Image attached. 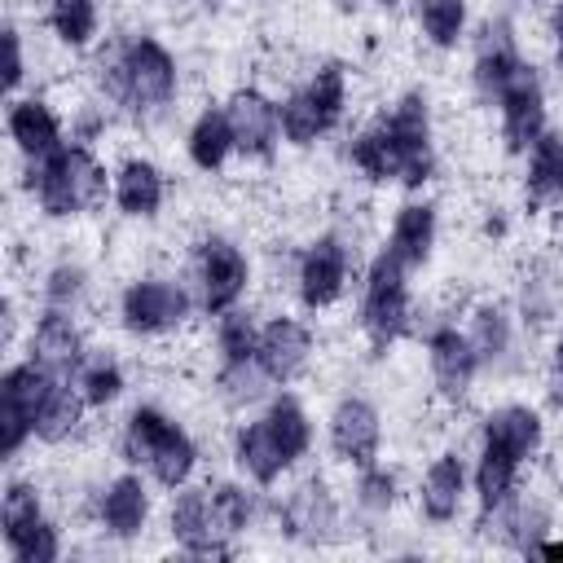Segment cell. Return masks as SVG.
<instances>
[{
	"label": "cell",
	"instance_id": "17",
	"mask_svg": "<svg viewBox=\"0 0 563 563\" xmlns=\"http://www.w3.org/2000/svg\"><path fill=\"white\" fill-rule=\"evenodd\" d=\"M92 519L97 528L110 537V541H136L145 528H150V515H154V497H150V484L136 475V471H123V475H110L97 493H92Z\"/></svg>",
	"mask_w": 563,
	"mask_h": 563
},
{
	"label": "cell",
	"instance_id": "38",
	"mask_svg": "<svg viewBox=\"0 0 563 563\" xmlns=\"http://www.w3.org/2000/svg\"><path fill=\"white\" fill-rule=\"evenodd\" d=\"M255 343H260V317L251 308H229L220 317H211V347H216V365H233V361H255Z\"/></svg>",
	"mask_w": 563,
	"mask_h": 563
},
{
	"label": "cell",
	"instance_id": "10",
	"mask_svg": "<svg viewBox=\"0 0 563 563\" xmlns=\"http://www.w3.org/2000/svg\"><path fill=\"white\" fill-rule=\"evenodd\" d=\"M422 343H427V374H431L435 396L444 405H466V396L475 391V378L484 369L466 330L457 321H435L422 330Z\"/></svg>",
	"mask_w": 563,
	"mask_h": 563
},
{
	"label": "cell",
	"instance_id": "14",
	"mask_svg": "<svg viewBox=\"0 0 563 563\" xmlns=\"http://www.w3.org/2000/svg\"><path fill=\"white\" fill-rule=\"evenodd\" d=\"M528 66L523 57V40L515 31L510 18H488L479 31H475V44H471V84L484 101H497V92Z\"/></svg>",
	"mask_w": 563,
	"mask_h": 563
},
{
	"label": "cell",
	"instance_id": "12",
	"mask_svg": "<svg viewBox=\"0 0 563 563\" xmlns=\"http://www.w3.org/2000/svg\"><path fill=\"white\" fill-rule=\"evenodd\" d=\"M325 440H330V453L339 466L347 471H361L369 462H378V449H383V413L369 396L361 391H347L334 400L330 418H325Z\"/></svg>",
	"mask_w": 563,
	"mask_h": 563
},
{
	"label": "cell",
	"instance_id": "45",
	"mask_svg": "<svg viewBox=\"0 0 563 563\" xmlns=\"http://www.w3.org/2000/svg\"><path fill=\"white\" fill-rule=\"evenodd\" d=\"M545 396L563 409V325H559V334H554V343H550V365H545Z\"/></svg>",
	"mask_w": 563,
	"mask_h": 563
},
{
	"label": "cell",
	"instance_id": "1",
	"mask_svg": "<svg viewBox=\"0 0 563 563\" xmlns=\"http://www.w3.org/2000/svg\"><path fill=\"white\" fill-rule=\"evenodd\" d=\"M110 176L114 172H106V163L97 158L92 145L66 141L57 154H48L40 163H26L22 189H26L31 207L44 220H79V216H88L106 202Z\"/></svg>",
	"mask_w": 563,
	"mask_h": 563
},
{
	"label": "cell",
	"instance_id": "9",
	"mask_svg": "<svg viewBox=\"0 0 563 563\" xmlns=\"http://www.w3.org/2000/svg\"><path fill=\"white\" fill-rule=\"evenodd\" d=\"M273 523L290 541H308V545L330 541L339 532V523H343V510H339V497H334L330 479L317 475V471L312 475H299L286 488V497L273 506Z\"/></svg>",
	"mask_w": 563,
	"mask_h": 563
},
{
	"label": "cell",
	"instance_id": "20",
	"mask_svg": "<svg viewBox=\"0 0 563 563\" xmlns=\"http://www.w3.org/2000/svg\"><path fill=\"white\" fill-rule=\"evenodd\" d=\"M110 198L123 220H136V224L158 220V211L167 202V172L150 154H128L123 163H114Z\"/></svg>",
	"mask_w": 563,
	"mask_h": 563
},
{
	"label": "cell",
	"instance_id": "43",
	"mask_svg": "<svg viewBox=\"0 0 563 563\" xmlns=\"http://www.w3.org/2000/svg\"><path fill=\"white\" fill-rule=\"evenodd\" d=\"M268 374L260 369V361H233V365H216V400L224 409H251L268 396Z\"/></svg>",
	"mask_w": 563,
	"mask_h": 563
},
{
	"label": "cell",
	"instance_id": "27",
	"mask_svg": "<svg viewBox=\"0 0 563 563\" xmlns=\"http://www.w3.org/2000/svg\"><path fill=\"white\" fill-rule=\"evenodd\" d=\"M559 312H563V268L550 260L528 264L515 286V317L528 330H545Z\"/></svg>",
	"mask_w": 563,
	"mask_h": 563
},
{
	"label": "cell",
	"instance_id": "47",
	"mask_svg": "<svg viewBox=\"0 0 563 563\" xmlns=\"http://www.w3.org/2000/svg\"><path fill=\"white\" fill-rule=\"evenodd\" d=\"M528 554H541V559H563V537H550V532H545V537H541V541H537Z\"/></svg>",
	"mask_w": 563,
	"mask_h": 563
},
{
	"label": "cell",
	"instance_id": "37",
	"mask_svg": "<svg viewBox=\"0 0 563 563\" xmlns=\"http://www.w3.org/2000/svg\"><path fill=\"white\" fill-rule=\"evenodd\" d=\"M88 295H92V273H88V264L75 260V255L53 260V264L44 268V277H40V299H44V308L79 312V308L88 303Z\"/></svg>",
	"mask_w": 563,
	"mask_h": 563
},
{
	"label": "cell",
	"instance_id": "24",
	"mask_svg": "<svg viewBox=\"0 0 563 563\" xmlns=\"http://www.w3.org/2000/svg\"><path fill=\"white\" fill-rule=\"evenodd\" d=\"M462 330H466L471 347L479 352L484 369L510 365L515 339H519V317H515V308H510L506 299H475V303L466 308V325H462Z\"/></svg>",
	"mask_w": 563,
	"mask_h": 563
},
{
	"label": "cell",
	"instance_id": "25",
	"mask_svg": "<svg viewBox=\"0 0 563 563\" xmlns=\"http://www.w3.org/2000/svg\"><path fill=\"white\" fill-rule=\"evenodd\" d=\"M229 453H233V466L255 484V488H273L277 479H286L295 466L286 462V453L277 449L264 413L260 418H246L233 427V440H229Z\"/></svg>",
	"mask_w": 563,
	"mask_h": 563
},
{
	"label": "cell",
	"instance_id": "13",
	"mask_svg": "<svg viewBox=\"0 0 563 563\" xmlns=\"http://www.w3.org/2000/svg\"><path fill=\"white\" fill-rule=\"evenodd\" d=\"M224 119H229V132H233V145L242 158H255V163H268L277 154V141H282V110H277V97L255 88V84H238L229 88L224 97Z\"/></svg>",
	"mask_w": 563,
	"mask_h": 563
},
{
	"label": "cell",
	"instance_id": "6",
	"mask_svg": "<svg viewBox=\"0 0 563 563\" xmlns=\"http://www.w3.org/2000/svg\"><path fill=\"white\" fill-rule=\"evenodd\" d=\"M383 128L396 145V158H400V176L396 185L400 189H427L440 172V154H435V114H431V97L422 88H409L400 92L383 114Z\"/></svg>",
	"mask_w": 563,
	"mask_h": 563
},
{
	"label": "cell",
	"instance_id": "31",
	"mask_svg": "<svg viewBox=\"0 0 563 563\" xmlns=\"http://www.w3.org/2000/svg\"><path fill=\"white\" fill-rule=\"evenodd\" d=\"M343 158H347V167H352L356 176H365V180H374V185H396V176H400V158H396V145H391L383 119L361 123V128L347 136Z\"/></svg>",
	"mask_w": 563,
	"mask_h": 563
},
{
	"label": "cell",
	"instance_id": "30",
	"mask_svg": "<svg viewBox=\"0 0 563 563\" xmlns=\"http://www.w3.org/2000/svg\"><path fill=\"white\" fill-rule=\"evenodd\" d=\"M44 26L66 53H88L101 40V0H44Z\"/></svg>",
	"mask_w": 563,
	"mask_h": 563
},
{
	"label": "cell",
	"instance_id": "8",
	"mask_svg": "<svg viewBox=\"0 0 563 563\" xmlns=\"http://www.w3.org/2000/svg\"><path fill=\"white\" fill-rule=\"evenodd\" d=\"M53 374L40 369L31 356L13 361L0 378V453L4 462H13L31 440H35V413L44 405V396L53 391Z\"/></svg>",
	"mask_w": 563,
	"mask_h": 563
},
{
	"label": "cell",
	"instance_id": "22",
	"mask_svg": "<svg viewBox=\"0 0 563 563\" xmlns=\"http://www.w3.org/2000/svg\"><path fill=\"white\" fill-rule=\"evenodd\" d=\"M479 440L501 449V453H510V457H519L528 466L545 449V418H541V409H532L523 400H501L479 418Z\"/></svg>",
	"mask_w": 563,
	"mask_h": 563
},
{
	"label": "cell",
	"instance_id": "32",
	"mask_svg": "<svg viewBox=\"0 0 563 563\" xmlns=\"http://www.w3.org/2000/svg\"><path fill=\"white\" fill-rule=\"evenodd\" d=\"M519 475H523V462L493 449V444H475V466H471V493L479 501V510H497L506 506L515 493H519Z\"/></svg>",
	"mask_w": 563,
	"mask_h": 563
},
{
	"label": "cell",
	"instance_id": "40",
	"mask_svg": "<svg viewBox=\"0 0 563 563\" xmlns=\"http://www.w3.org/2000/svg\"><path fill=\"white\" fill-rule=\"evenodd\" d=\"M277 110H282V136L286 145L295 150H312L317 141H325L334 128L321 119V110L312 106V97L303 92V84H290L282 97H277Z\"/></svg>",
	"mask_w": 563,
	"mask_h": 563
},
{
	"label": "cell",
	"instance_id": "35",
	"mask_svg": "<svg viewBox=\"0 0 563 563\" xmlns=\"http://www.w3.org/2000/svg\"><path fill=\"white\" fill-rule=\"evenodd\" d=\"M413 26L422 44H431L435 53H453L471 31V4L466 0H418Z\"/></svg>",
	"mask_w": 563,
	"mask_h": 563
},
{
	"label": "cell",
	"instance_id": "44",
	"mask_svg": "<svg viewBox=\"0 0 563 563\" xmlns=\"http://www.w3.org/2000/svg\"><path fill=\"white\" fill-rule=\"evenodd\" d=\"M26 75H31V66H26V35H22V26L9 18V22H4V92L18 97V88H22Z\"/></svg>",
	"mask_w": 563,
	"mask_h": 563
},
{
	"label": "cell",
	"instance_id": "21",
	"mask_svg": "<svg viewBox=\"0 0 563 563\" xmlns=\"http://www.w3.org/2000/svg\"><path fill=\"white\" fill-rule=\"evenodd\" d=\"M466 493H471V471H466V457L457 449H444L427 462V471L418 475V515L427 523H453L466 506Z\"/></svg>",
	"mask_w": 563,
	"mask_h": 563
},
{
	"label": "cell",
	"instance_id": "33",
	"mask_svg": "<svg viewBox=\"0 0 563 563\" xmlns=\"http://www.w3.org/2000/svg\"><path fill=\"white\" fill-rule=\"evenodd\" d=\"M48 506H44V488L35 479H9L4 484V497H0V537H4V550L13 554L40 523H48Z\"/></svg>",
	"mask_w": 563,
	"mask_h": 563
},
{
	"label": "cell",
	"instance_id": "15",
	"mask_svg": "<svg viewBox=\"0 0 563 563\" xmlns=\"http://www.w3.org/2000/svg\"><path fill=\"white\" fill-rule=\"evenodd\" d=\"M26 356L48 369L53 378H75V369L88 356V334L79 325V312H62V308H44L40 317H31L26 330Z\"/></svg>",
	"mask_w": 563,
	"mask_h": 563
},
{
	"label": "cell",
	"instance_id": "48",
	"mask_svg": "<svg viewBox=\"0 0 563 563\" xmlns=\"http://www.w3.org/2000/svg\"><path fill=\"white\" fill-rule=\"evenodd\" d=\"M374 4H378V9H387V13H391V9H400V4H405V0H374Z\"/></svg>",
	"mask_w": 563,
	"mask_h": 563
},
{
	"label": "cell",
	"instance_id": "4",
	"mask_svg": "<svg viewBox=\"0 0 563 563\" xmlns=\"http://www.w3.org/2000/svg\"><path fill=\"white\" fill-rule=\"evenodd\" d=\"M194 308V286L172 273H136L119 290V325L132 339H176Z\"/></svg>",
	"mask_w": 563,
	"mask_h": 563
},
{
	"label": "cell",
	"instance_id": "3",
	"mask_svg": "<svg viewBox=\"0 0 563 563\" xmlns=\"http://www.w3.org/2000/svg\"><path fill=\"white\" fill-rule=\"evenodd\" d=\"M413 290H409V268L378 251L365 264L361 277V299H356V330L374 352H387L413 330Z\"/></svg>",
	"mask_w": 563,
	"mask_h": 563
},
{
	"label": "cell",
	"instance_id": "16",
	"mask_svg": "<svg viewBox=\"0 0 563 563\" xmlns=\"http://www.w3.org/2000/svg\"><path fill=\"white\" fill-rule=\"evenodd\" d=\"M317 339L308 330V321H299L295 312H273L268 321H260V343H255V361L268 374L273 387L295 383L308 365H312Z\"/></svg>",
	"mask_w": 563,
	"mask_h": 563
},
{
	"label": "cell",
	"instance_id": "29",
	"mask_svg": "<svg viewBox=\"0 0 563 563\" xmlns=\"http://www.w3.org/2000/svg\"><path fill=\"white\" fill-rule=\"evenodd\" d=\"M238 154L233 145V132H229V119H224V106H202L185 132V158L189 167H198L202 176H216L229 167V158Z\"/></svg>",
	"mask_w": 563,
	"mask_h": 563
},
{
	"label": "cell",
	"instance_id": "41",
	"mask_svg": "<svg viewBox=\"0 0 563 563\" xmlns=\"http://www.w3.org/2000/svg\"><path fill=\"white\" fill-rule=\"evenodd\" d=\"M207 497H211V519H216V528H220L224 541H233V537H242L246 528H255L260 501H255V493H251L246 484H238V479H216V484H207Z\"/></svg>",
	"mask_w": 563,
	"mask_h": 563
},
{
	"label": "cell",
	"instance_id": "26",
	"mask_svg": "<svg viewBox=\"0 0 563 563\" xmlns=\"http://www.w3.org/2000/svg\"><path fill=\"white\" fill-rule=\"evenodd\" d=\"M519 189H523V202L541 211L563 202V128H545L537 145L523 154Z\"/></svg>",
	"mask_w": 563,
	"mask_h": 563
},
{
	"label": "cell",
	"instance_id": "49",
	"mask_svg": "<svg viewBox=\"0 0 563 563\" xmlns=\"http://www.w3.org/2000/svg\"><path fill=\"white\" fill-rule=\"evenodd\" d=\"M334 4H356V0H334Z\"/></svg>",
	"mask_w": 563,
	"mask_h": 563
},
{
	"label": "cell",
	"instance_id": "7",
	"mask_svg": "<svg viewBox=\"0 0 563 563\" xmlns=\"http://www.w3.org/2000/svg\"><path fill=\"white\" fill-rule=\"evenodd\" d=\"M352 273H356V251H352L347 233H339V229L312 233L299 246V260H295V299H299V308L330 312L347 295Z\"/></svg>",
	"mask_w": 563,
	"mask_h": 563
},
{
	"label": "cell",
	"instance_id": "36",
	"mask_svg": "<svg viewBox=\"0 0 563 563\" xmlns=\"http://www.w3.org/2000/svg\"><path fill=\"white\" fill-rule=\"evenodd\" d=\"M70 383L79 387L88 409H114L123 400V391H128V369H123V361L114 352H88Z\"/></svg>",
	"mask_w": 563,
	"mask_h": 563
},
{
	"label": "cell",
	"instance_id": "23",
	"mask_svg": "<svg viewBox=\"0 0 563 563\" xmlns=\"http://www.w3.org/2000/svg\"><path fill=\"white\" fill-rule=\"evenodd\" d=\"M435 242H440V207L431 198H409L396 207L383 251L413 273L435 255Z\"/></svg>",
	"mask_w": 563,
	"mask_h": 563
},
{
	"label": "cell",
	"instance_id": "34",
	"mask_svg": "<svg viewBox=\"0 0 563 563\" xmlns=\"http://www.w3.org/2000/svg\"><path fill=\"white\" fill-rule=\"evenodd\" d=\"M264 422H268V431H273V440H277V449L286 453L290 466H299L312 453V413L303 409L299 396H290V391L268 396Z\"/></svg>",
	"mask_w": 563,
	"mask_h": 563
},
{
	"label": "cell",
	"instance_id": "5",
	"mask_svg": "<svg viewBox=\"0 0 563 563\" xmlns=\"http://www.w3.org/2000/svg\"><path fill=\"white\" fill-rule=\"evenodd\" d=\"M189 286L207 317L238 308L246 299V290L255 286V268H251L246 251L238 246V238L216 233V229L202 233L189 251Z\"/></svg>",
	"mask_w": 563,
	"mask_h": 563
},
{
	"label": "cell",
	"instance_id": "28",
	"mask_svg": "<svg viewBox=\"0 0 563 563\" xmlns=\"http://www.w3.org/2000/svg\"><path fill=\"white\" fill-rule=\"evenodd\" d=\"M84 427H88V400L79 396V387L70 378H57L35 413V440L48 449H62V444H75L84 435Z\"/></svg>",
	"mask_w": 563,
	"mask_h": 563
},
{
	"label": "cell",
	"instance_id": "39",
	"mask_svg": "<svg viewBox=\"0 0 563 563\" xmlns=\"http://www.w3.org/2000/svg\"><path fill=\"white\" fill-rule=\"evenodd\" d=\"M303 92L312 97V106L321 110V119L330 128H339L352 110V84H347V66L343 62H317L303 75Z\"/></svg>",
	"mask_w": 563,
	"mask_h": 563
},
{
	"label": "cell",
	"instance_id": "18",
	"mask_svg": "<svg viewBox=\"0 0 563 563\" xmlns=\"http://www.w3.org/2000/svg\"><path fill=\"white\" fill-rule=\"evenodd\" d=\"M167 537L176 550L194 554V559H229L233 541L220 537L216 519H211V497L198 484H185L172 493L167 501Z\"/></svg>",
	"mask_w": 563,
	"mask_h": 563
},
{
	"label": "cell",
	"instance_id": "19",
	"mask_svg": "<svg viewBox=\"0 0 563 563\" xmlns=\"http://www.w3.org/2000/svg\"><path fill=\"white\" fill-rule=\"evenodd\" d=\"M4 132H9V145H13V154L22 163H40V158H48V154H57L66 145V123H62L57 106L44 92L9 97Z\"/></svg>",
	"mask_w": 563,
	"mask_h": 563
},
{
	"label": "cell",
	"instance_id": "2",
	"mask_svg": "<svg viewBox=\"0 0 563 563\" xmlns=\"http://www.w3.org/2000/svg\"><path fill=\"white\" fill-rule=\"evenodd\" d=\"M119 453L128 466H141L167 493L194 484V471L202 462V449L185 431V422H176L154 400H141L128 409V418L119 422Z\"/></svg>",
	"mask_w": 563,
	"mask_h": 563
},
{
	"label": "cell",
	"instance_id": "11",
	"mask_svg": "<svg viewBox=\"0 0 563 563\" xmlns=\"http://www.w3.org/2000/svg\"><path fill=\"white\" fill-rule=\"evenodd\" d=\"M545 128H550V97H545V84H541L537 66L528 62L497 92V136H501V150L523 158Z\"/></svg>",
	"mask_w": 563,
	"mask_h": 563
},
{
	"label": "cell",
	"instance_id": "42",
	"mask_svg": "<svg viewBox=\"0 0 563 563\" xmlns=\"http://www.w3.org/2000/svg\"><path fill=\"white\" fill-rule=\"evenodd\" d=\"M396 501H400V479H396V471H387V466H378V462H369V466L356 471V479H352V506H356L361 519L383 523V519L396 510Z\"/></svg>",
	"mask_w": 563,
	"mask_h": 563
},
{
	"label": "cell",
	"instance_id": "46",
	"mask_svg": "<svg viewBox=\"0 0 563 563\" xmlns=\"http://www.w3.org/2000/svg\"><path fill=\"white\" fill-rule=\"evenodd\" d=\"M545 35H550L554 53L563 57V0H554V4H550V13H545Z\"/></svg>",
	"mask_w": 563,
	"mask_h": 563
}]
</instances>
